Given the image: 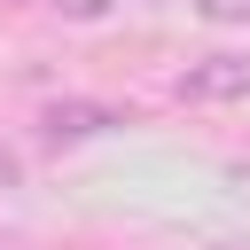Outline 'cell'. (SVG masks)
Here are the masks:
<instances>
[{
	"label": "cell",
	"instance_id": "cell-1",
	"mask_svg": "<svg viewBox=\"0 0 250 250\" xmlns=\"http://www.w3.org/2000/svg\"><path fill=\"white\" fill-rule=\"evenodd\" d=\"M172 94L180 102H242L250 94V55H203L172 78Z\"/></svg>",
	"mask_w": 250,
	"mask_h": 250
},
{
	"label": "cell",
	"instance_id": "cell-2",
	"mask_svg": "<svg viewBox=\"0 0 250 250\" xmlns=\"http://www.w3.org/2000/svg\"><path fill=\"white\" fill-rule=\"evenodd\" d=\"M109 125H125L117 102H55L47 109V141H86V133H109Z\"/></svg>",
	"mask_w": 250,
	"mask_h": 250
},
{
	"label": "cell",
	"instance_id": "cell-3",
	"mask_svg": "<svg viewBox=\"0 0 250 250\" xmlns=\"http://www.w3.org/2000/svg\"><path fill=\"white\" fill-rule=\"evenodd\" d=\"M203 23H250V0H195Z\"/></svg>",
	"mask_w": 250,
	"mask_h": 250
},
{
	"label": "cell",
	"instance_id": "cell-4",
	"mask_svg": "<svg viewBox=\"0 0 250 250\" xmlns=\"http://www.w3.org/2000/svg\"><path fill=\"white\" fill-rule=\"evenodd\" d=\"M16 172H23V164H16V148L0 141V188H16Z\"/></svg>",
	"mask_w": 250,
	"mask_h": 250
}]
</instances>
